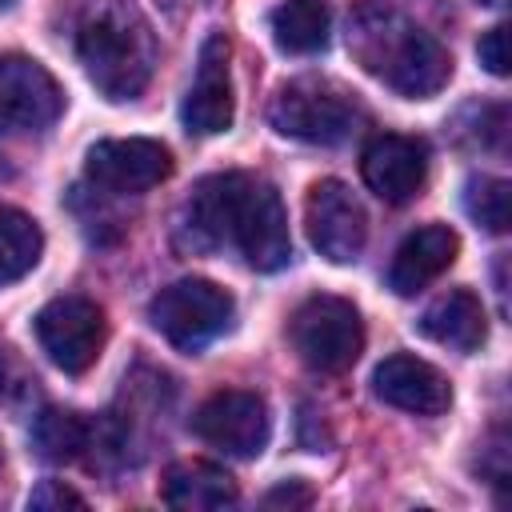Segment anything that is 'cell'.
<instances>
[{
	"label": "cell",
	"mask_w": 512,
	"mask_h": 512,
	"mask_svg": "<svg viewBox=\"0 0 512 512\" xmlns=\"http://www.w3.org/2000/svg\"><path fill=\"white\" fill-rule=\"evenodd\" d=\"M228 36L224 32H212L204 44H200V56H196V80L184 96V124L188 132L196 136H216V132H228L232 128V116H236V100H232V76H228Z\"/></svg>",
	"instance_id": "cell-12"
},
{
	"label": "cell",
	"mask_w": 512,
	"mask_h": 512,
	"mask_svg": "<svg viewBox=\"0 0 512 512\" xmlns=\"http://www.w3.org/2000/svg\"><path fill=\"white\" fill-rule=\"evenodd\" d=\"M192 428L204 444L220 448L224 456H260L268 436H272V416H268V404L264 396L256 392H244V388H228V392H216L208 396L196 416H192Z\"/></svg>",
	"instance_id": "cell-8"
},
{
	"label": "cell",
	"mask_w": 512,
	"mask_h": 512,
	"mask_svg": "<svg viewBox=\"0 0 512 512\" xmlns=\"http://www.w3.org/2000/svg\"><path fill=\"white\" fill-rule=\"evenodd\" d=\"M288 340L296 356L324 376L348 372L364 352V320L344 296H312L288 320Z\"/></svg>",
	"instance_id": "cell-6"
},
{
	"label": "cell",
	"mask_w": 512,
	"mask_h": 512,
	"mask_svg": "<svg viewBox=\"0 0 512 512\" xmlns=\"http://www.w3.org/2000/svg\"><path fill=\"white\" fill-rule=\"evenodd\" d=\"M360 176L364 184L388 200V204H404L412 200L420 188H424V176H428V148L416 140V136H396V132H384L376 136L364 156H360Z\"/></svg>",
	"instance_id": "cell-13"
},
{
	"label": "cell",
	"mask_w": 512,
	"mask_h": 512,
	"mask_svg": "<svg viewBox=\"0 0 512 512\" xmlns=\"http://www.w3.org/2000/svg\"><path fill=\"white\" fill-rule=\"evenodd\" d=\"M480 4H504V0H480Z\"/></svg>",
	"instance_id": "cell-25"
},
{
	"label": "cell",
	"mask_w": 512,
	"mask_h": 512,
	"mask_svg": "<svg viewBox=\"0 0 512 512\" xmlns=\"http://www.w3.org/2000/svg\"><path fill=\"white\" fill-rule=\"evenodd\" d=\"M76 56L108 100H136L156 72V32L128 0H88L76 24Z\"/></svg>",
	"instance_id": "cell-3"
},
{
	"label": "cell",
	"mask_w": 512,
	"mask_h": 512,
	"mask_svg": "<svg viewBox=\"0 0 512 512\" xmlns=\"http://www.w3.org/2000/svg\"><path fill=\"white\" fill-rule=\"evenodd\" d=\"M460 252V240L448 224H424L416 232H408L388 264V288L396 296H416L424 292L436 276H444L452 268Z\"/></svg>",
	"instance_id": "cell-15"
},
{
	"label": "cell",
	"mask_w": 512,
	"mask_h": 512,
	"mask_svg": "<svg viewBox=\"0 0 512 512\" xmlns=\"http://www.w3.org/2000/svg\"><path fill=\"white\" fill-rule=\"evenodd\" d=\"M4 4H8V0H0V8H4Z\"/></svg>",
	"instance_id": "cell-26"
},
{
	"label": "cell",
	"mask_w": 512,
	"mask_h": 512,
	"mask_svg": "<svg viewBox=\"0 0 512 512\" xmlns=\"http://www.w3.org/2000/svg\"><path fill=\"white\" fill-rule=\"evenodd\" d=\"M372 388L384 404L412 412V416H440L452 404V384L440 368H432L420 356L396 352L388 360H380V368L372 372Z\"/></svg>",
	"instance_id": "cell-14"
},
{
	"label": "cell",
	"mask_w": 512,
	"mask_h": 512,
	"mask_svg": "<svg viewBox=\"0 0 512 512\" xmlns=\"http://www.w3.org/2000/svg\"><path fill=\"white\" fill-rule=\"evenodd\" d=\"M416 328L444 344V348H456V352H476L488 336V316H484V304L476 292L468 288H448L444 296H436L424 316L416 320Z\"/></svg>",
	"instance_id": "cell-16"
},
{
	"label": "cell",
	"mask_w": 512,
	"mask_h": 512,
	"mask_svg": "<svg viewBox=\"0 0 512 512\" xmlns=\"http://www.w3.org/2000/svg\"><path fill=\"white\" fill-rule=\"evenodd\" d=\"M264 504H268V508H308V504H312V488L300 484V480H288V484L272 488V492L264 496Z\"/></svg>",
	"instance_id": "cell-24"
},
{
	"label": "cell",
	"mask_w": 512,
	"mask_h": 512,
	"mask_svg": "<svg viewBox=\"0 0 512 512\" xmlns=\"http://www.w3.org/2000/svg\"><path fill=\"white\" fill-rule=\"evenodd\" d=\"M64 108L52 72L32 56H0V132H40Z\"/></svg>",
	"instance_id": "cell-11"
},
{
	"label": "cell",
	"mask_w": 512,
	"mask_h": 512,
	"mask_svg": "<svg viewBox=\"0 0 512 512\" xmlns=\"http://www.w3.org/2000/svg\"><path fill=\"white\" fill-rule=\"evenodd\" d=\"M40 252H44L40 224L16 208H0V284H12L24 272H32Z\"/></svg>",
	"instance_id": "cell-20"
},
{
	"label": "cell",
	"mask_w": 512,
	"mask_h": 512,
	"mask_svg": "<svg viewBox=\"0 0 512 512\" xmlns=\"http://www.w3.org/2000/svg\"><path fill=\"white\" fill-rule=\"evenodd\" d=\"M160 496L168 508H184V512H216V508H232L240 500L236 480L208 464V460H176L164 472Z\"/></svg>",
	"instance_id": "cell-17"
},
{
	"label": "cell",
	"mask_w": 512,
	"mask_h": 512,
	"mask_svg": "<svg viewBox=\"0 0 512 512\" xmlns=\"http://www.w3.org/2000/svg\"><path fill=\"white\" fill-rule=\"evenodd\" d=\"M32 328H36V340L48 352V360L60 372H68V376L88 372L100 360V348H104V336H108L104 312L92 300H84V296H56V300H48L36 312Z\"/></svg>",
	"instance_id": "cell-7"
},
{
	"label": "cell",
	"mask_w": 512,
	"mask_h": 512,
	"mask_svg": "<svg viewBox=\"0 0 512 512\" xmlns=\"http://www.w3.org/2000/svg\"><path fill=\"white\" fill-rule=\"evenodd\" d=\"M308 240L332 264H352L368 244V216L364 204L340 180H316L304 204Z\"/></svg>",
	"instance_id": "cell-9"
},
{
	"label": "cell",
	"mask_w": 512,
	"mask_h": 512,
	"mask_svg": "<svg viewBox=\"0 0 512 512\" xmlns=\"http://www.w3.org/2000/svg\"><path fill=\"white\" fill-rule=\"evenodd\" d=\"M476 52H480V64H484L492 76H508V28H504V24L488 28V32L480 36Z\"/></svg>",
	"instance_id": "cell-22"
},
{
	"label": "cell",
	"mask_w": 512,
	"mask_h": 512,
	"mask_svg": "<svg viewBox=\"0 0 512 512\" xmlns=\"http://www.w3.org/2000/svg\"><path fill=\"white\" fill-rule=\"evenodd\" d=\"M92 440V428L68 412V408H44L36 420H32V448L40 460L48 464H68L76 460Z\"/></svg>",
	"instance_id": "cell-19"
},
{
	"label": "cell",
	"mask_w": 512,
	"mask_h": 512,
	"mask_svg": "<svg viewBox=\"0 0 512 512\" xmlns=\"http://www.w3.org/2000/svg\"><path fill=\"white\" fill-rule=\"evenodd\" d=\"M28 508H84V496H76L72 488H64L60 480H44L32 496Z\"/></svg>",
	"instance_id": "cell-23"
},
{
	"label": "cell",
	"mask_w": 512,
	"mask_h": 512,
	"mask_svg": "<svg viewBox=\"0 0 512 512\" xmlns=\"http://www.w3.org/2000/svg\"><path fill=\"white\" fill-rule=\"evenodd\" d=\"M268 120L280 136H292V140L340 144L360 124V104H356L352 92H344L332 80L300 76V80H288L276 92V100L268 108Z\"/></svg>",
	"instance_id": "cell-5"
},
{
	"label": "cell",
	"mask_w": 512,
	"mask_h": 512,
	"mask_svg": "<svg viewBox=\"0 0 512 512\" xmlns=\"http://www.w3.org/2000/svg\"><path fill=\"white\" fill-rule=\"evenodd\" d=\"M348 48L368 76L408 100L436 96L452 76V56L444 44L404 12L376 0H364L348 16Z\"/></svg>",
	"instance_id": "cell-2"
},
{
	"label": "cell",
	"mask_w": 512,
	"mask_h": 512,
	"mask_svg": "<svg viewBox=\"0 0 512 512\" xmlns=\"http://www.w3.org/2000/svg\"><path fill=\"white\" fill-rule=\"evenodd\" d=\"M232 316H236V304L232 296L212 284V280H200V276H188V280H176L168 288H160L148 304V320L152 328L180 352H204L212 340H220L228 328H232Z\"/></svg>",
	"instance_id": "cell-4"
},
{
	"label": "cell",
	"mask_w": 512,
	"mask_h": 512,
	"mask_svg": "<svg viewBox=\"0 0 512 512\" xmlns=\"http://www.w3.org/2000/svg\"><path fill=\"white\" fill-rule=\"evenodd\" d=\"M464 208L488 232H504L508 228V180H500V176H472L468 192H464Z\"/></svg>",
	"instance_id": "cell-21"
},
{
	"label": "cell",
	"mask_w": 512,
	"mask_h": 512,
	"mask_svg": "<svg viewBox=\"0 0 512 512\" xmlns=\"http://www.w3.org/2000/svg\"><path fill=\"white\" fill-rule=\"evenodd\" d=\"M268 24H272V36L284 52L308 56V52H320L328 44L332 12L324 0H284L272 8Z\"/></svg>",
	"instance_id": "cell-18"
},
{
	"label": "cell",
	"mask_w": 512,
	"mask_h": 512,
	"mask_svg": "<svg viewBox=\"0 0 512 512\" xmlns=\"http://www.w3.org/2000/svg\"><path fill=\"white\" fill-rule=\"evenodd\" d=\"M84 176L112 196H136L156 188L172 176V152L160 140L128 136V140H100L88 148Z\"/></svg>",
	"instance_id": "cell-10"
},
{
	"label": "cell",
	"mask_w": 512,
	"mask_h": 512,
	"mask_svg": "<svg viewBox=\"0 0 512 512\" xmlns=\"http://www.w3.org/2000/svg\"><path fill=\"white\" fill-rule=\"evenodd\" d=\"M180 240L196 252L236 248L256 272H276L292 260L284 200L268 180L248 172L200 180L184 204Z\"/></svg>",
	"instance_id": "cell-1"
}]
</instances>
